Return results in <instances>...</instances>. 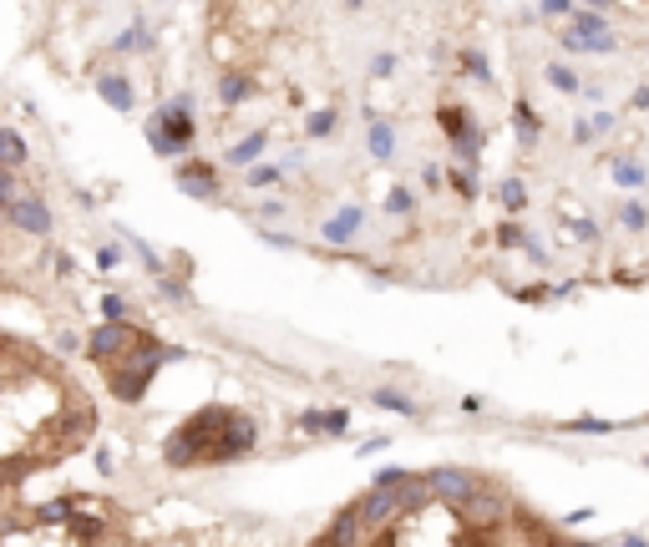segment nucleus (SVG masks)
<instances>
[{
  "instance_id": "obj_7",
  "label": "nucleus",
  "mask_w": 649,
  "mask_h": 547,
  "mask_svg": "<svg viewBox=\"0 0 649 547\" xmlns=\"http://www.w3.org/2000/svg\"><path fill=\"white\" fill-rule=\"evenodd\" d=\"M147 380L153 376H143V370H132V365H107V385H112V395L117 401H143V391H147Z\"/></svg>"
},
{
  "instance_id": "obj_8",
  "label": "nucleus",
  "mask_w": 649,
  "mask_h": 547,
  "mask_svg": "<svg viewBox=\"0 0 649 547\" xmlns=\"http://www.w3.org/2000/svg\"><path fill=\"white\" fill-rule=\"evenodd\" d=\"M178 188L193 193V198H213V193H219V178H213V168H204V162H188V168H178Z\"/></svg>"
},
{
  "instance_id": "obj_6",
  "label": "nucleus",
  "mask_w": 649,
  "mask_h": 547,
  "mask_svg": "<svg viewBox=\"0 0 649 547\" xmlns=\"http://www.w3.org/2000/svg\"><path fill=\"white\" fill-rule=\"evenodd\" d=\"M442 132L457 142L462 162H477V127L467 122V112H462V107H442Z\"/></svg>"
},
{
  "instance_id": "obj_18",
  "label": "nucleus",
  "mask_w": 649,
  "mask_h": 547,
  "mask_svg": "<svg viewBox=\"0 0 649 547\" xmlns=\"http://www.w3.org/2000/svg\"><path fill=\"white\" fill-rule=\"evenodd\" d=\"M548 81H553L558 92H578V77H573L569 66H548Z\"/></svg>"
},
{
  "instance_id": "obj_27",
  "label": "nucleus",
  "mask_w": 649,
  "mask_h": 547,
  "mask_svg": "<svg viewBox=\"0 0 649 547\" xmlns=\"http://www.w3.org/2000/svg\"><path fill=\"white\" fill-rule=\"evenodd\" d=\"M548 16H573V0H543Z\"/></svg>"
},
{
  "instance_id": "obj_16",
  "label": "nucleus",
  "mask_w": 649,
  "mask_h": 547,
  "mask_svg": "<svg viewBox=\"0 0 649 547\" xmlns=\"http://www.w3.org/2000/svg\"><path fill=\"white\" fill-rule=\"evenodd\" d=\"M223 102H238V96H249V77H238V71H229V77L219 81Z\"/></svg>"
},
{
  "instance_id": "obj_17",
  "label": "nucleus",
  "mask_w": 649,
  "mask_h": 547,
  "mask_svg": "<svg viewBox=\"0 0 649 547\" xmlns=\"http://www.w3.org/2000/svg\"><path fill=\"white\" fill-rule=\"evenodd\" d=\"M370 153H376V157H391V127H386V122L370 127Z\"/></svg>"
},
{
  "instance_id": "obj_23",
  "label": "nucleus",
  "mask_w": 649,
  "mask_h": 547,
  "mask_svg": "<svg viewBox=\"0 0 649 547\" xmlns=\"http://www.w3.org/2000/svg\"><path fill=\"white\" fill-rule=\"evenodd\" d=\"M503 198H507V208H523V203H528V193H523V183H518V178H512V183L503 188Z\"/></svg>"
},
{
  "instance_id": "obj_10",
  "label": "nucleus",
  "mask_w": 649,
  "mask_h": 547,
  "mask_svg": "<svg viewBox=\"0 0 649 547\" xmlns=\"http://www.w3.org/2000/svg\"><path fill=\"white\" fill-rule=\"evenodd\" d=\"M563 46L569 51H614V36L603 31V36H588V31H578V26H573V31H563Z\"/></svg>"
},
{
  "instance_id": "obj_5",
  "label": "nucleus",
  "mask_w": 649,
  "mask_h": 547,
  "mask_svg": "<svg viewBox=\"0 0 649 547\" xmlns=\"http://www.w3.org/2000/svg\"><path fill=\"white\" fill-rule=\"evenodd\" d=\"M427 482H431V492H437L442 507H462V501H472V492L482 486V477H472V471H431Z\"/></svg>"
},
{
  "instance_id": "obj_29",
  "label": "nucleus",
  "mask_w": 649,
  "mask_h": 547,
  "mask_svg": "<svg viewBox=\"0 0 649 547\" xmlns=\"http://www.w3.org/2000/svg\"><path fill=\"white\" fill-rule=\"evenodd\" d=\"M401 208H412V193L396 188V198H391V213H401Z\"/></svg>"
},
{
  "instance_id": "obj_3",
  "label": "nucleus",
  "mask_w": 649,
  "mask_h": 547,
  "mask_svg": "<svg viewBox=\"0 0 649 547\" xmlns=\"http://www.w3.org/2000/svg\"><path fill=\"white\" fill-rule=\"evenodd\" d=\"M137 340V329L127 325V319H107L102 329H92L87 335V355L96 360V365H112V360L127 355V344Z\"/></svg>"
},
{
  "instance_id": "obj_19",
  "label": "nucleus",
  "mask_w": 649,
  "mask_h": 547,
  "mask_svg": "<svg viewBox=\"0 0 649 547\" xmlns=\"http://www.w3.org/2000/svg\"><path fill=\"white\" fill-rule=\"evenodd\" d=\"M518 137L523 142L538 137V117H533V107H518Z\"/></svg>"
},
{
  "instance_id": "obj_21",
  "label": "nucleus",
  "mask_w": 649,
  "mask_h": 547,
  "mask_svg": "<svg viewBox=\"0 0 649 547\" xmlns=\"http://www.w3.org/2000/svg\"><path fill=\"white\" fill-rule=\"evenodd\" d=\"M11 198H16V172H11L5 162H0V208L11 203Z\"/></svg>"
},
{
  "instance_id": "obj_13",
  "label": "nucleus",
  "mask_w": 649,
  "mask_h": 547,
  "mask_svg": "<svg viewBox=\"0 0 649 547\" xmlns=\"http://www.w3.org/2000/svg\"><path fill=\"white\" fill-rule=\"evenodd\" d=\"M304 426L310 431H345V410H310Z\"/></svg>"
},
{
  "instance_id": "obj_26",
  "label": "nucleus",
  "mask_w": 649,
  "mask_h": 547,
  "mask_svg": "<svg viewBox=\"0 0 649 547\" xmlns=\"http://www.w3.org/2000/svg\"><path fill=\"white\" fill-rule=\"evenodd\" d=\"M102 314H107V319H127V304L117 294H107V299H102Z\"/></svg>"
},
{
  "instance_id": "obj_4",
  "label": "nucleus",
  "mask_w": 649,
  "mask_h": 547,
  "mask_svg": "<svg viewBox=\"0 0 649 547\" xmlns=\"http://www.w3.org/2000/svg\"><path fill=\"white\" fill-rule=\"evenodd\" d=\"M5 219L16 223L21 234H51V213H46V203H41V198H36V193H16V198H11V203H5Z\"/></svg>"
},
{
  "instance_id": "obj_1",
  "label": "nucleus",
  "mask_w": 649,
  "mask_h": 547,
  "mask_svg": "<svg viewBox=\"0 0 649 547\" xmlns=\"http://www.w3.org/2000/svg\"><path fill=\"white\" fill-rule=\"evenodd\" d=\"M254 421L244 410L229 406H204L198 416L178 426L168 446H162V461L168 467H198V461H234V456L254 452Z\"/></svg>"
},
{
  "instance_id": "obj_24",
  "label": "nucleus",
  "mask_w": 649,
  "mask_h": 547,
  "mask_svg": "<svg viewBox=\"0 0 649 547\" xmlns=\"http://www.w3.org/2000/svg\"><path fill=\"white\" fill-rule=\"evenodd\" d=\"M330 127H335V112H330V107L310 117V132H315V137H320V132H330Z\"/></svg>"
},
{
  "instance_id": "obj_28",
  "label": "nucleus",
  "mask_w": 649,
  "mask_h": 547,
  "mask_svg": "<svg viewBox=\"0 0 649 547\" xmlns=\"http://www.w3.org/2000/svg\"><path fill=\"white\" fill-rule=\"evenodd\" d=\"M391 66H396L391 56H376V62H370V71H376V77H391Z\"/></svg>"
},
{
  "instance_id": "obj_30",
  "label": "nucleus",
  "mask_w": 649,
  "mask_h": 547,
  "mask_svg": "<svg viewBox=\"0 0 649 547\" xmlns=\"http://www.w3.org/2000/svg\"><path fill=\"white\" fill-rule=\"evenodd\" d=\"M584 5H609V0H584Z\"/></svg>"
},
{
  "instance_id": "obj_20",
  "label": "nucleus",
  "mask_w": 649,
  "mask_h": 547,
  "mask_svg": "<svg viewBox=\"0 0 649 547\" xmlns=\"http://www.w3.org/2000/svg\"><path fill=\"white\" fill-rule=\"evenodd\" d=\"M462 66H467V77H477V81H487L492 71H487V62L477 56V51H462Z\"/></svg>"
},
{
  "instance_id": "obj_2",
  "label": "nucleus",
  "mask_w": 649,
  "mask_h": 547,
  "mask_svg": "<svg viewBox=\"0 0 649 547\" xmlns=\"http://www.w3.org/2000/svg\"><path fill=\"white\" fill-rule=\"evenodd\" d=\"M147 142H153V147H158L162 157H173V153H183V147H188V142H193L188 96H183V102H168L158 122H147Z\"/></svg>"
},
{
  "instance_id": "obj_15",
  "label": "nucleus",
  "mask_w": 649,
  "mask_h": 547,
  "mask_svg": "<svg viewBox=\"0 0 649 547\" xmlns=\"http://www.w3.org/2000/svg\"><path fill=\"white\" fill-rule=\"evenodd\" d=\"M370 401H376L380 410H396V416H412V410H416L412 401H406V395H396V391H376Z\"/></svg>"
},
{
  "instance_id": "obj_14",
  "label": "nucleus",
  "mask_w": 649,
  "mask_h": 547,
  "mask_svg": "<svg viewBox=\"0 0 649 547\" xmlns=\"http://www.w3.org/2000/svg\"><path fill=\"white\" fill-rule=\"evenodd\" d=\"M259 147H264V132H254V137L238 142L234 153H229V162H238V168H244V162H254V157H259Z\"/></svg>"
},
{
  "instance_id": "obj_11",
  "label": "nucleus",
  "mask_w": 649,
  "mask_h": 547,
  "mask_svg": "<svg viewBox=\"0 0 649 547\" xmlns=\"http://www.w3.org/2000/svg\"><path fill=\"white\" fill-rule=\"evenodd\" d=\"M96 92L107 96L117 112H132V87H127V77H102L96 81Z\"/></svg>"
},
{
  "instance_id": "obj_25",
  "label": "nucleus",
  "mask_w": 649,
  "mask_h": 547,
  "mask_svg": "<svg viewBox=\"0 0 649 547\" xmlns=\"http://www.w3.org/2000/svg\"><path fill=\"white\" fill-rule=\"evenodd\" d=\"M624 223H629V228H649V219H645V208L639 203H624Z\"/></svg>"
},
{
  "instance_id": "obj_12",
  "label": "nucleus",
  "mask_w": 649,
  "mask_h": 547,
  "mask_svg": "<svg viewBox=\"0 0 649 547\" xmlns=\"http://www.w3.org/2000/svg\"><path fill=\"white\" fill-rule=\"evenodd\" d=\"M355 228H361V208H345L335 223H325V238H330V244H345Z\"/></svg>"
},
{
  "instance_id": "obj_22",
  "label": "nucleus",
  "mask_w": 649,
  "mask_h": 547,
  "mask_svg": "<svg viewBox=\"0 0 649 547\" xmlns=\"http://www.w3.org/2000/svg\"><path fill=\"white\" fill-rule=\"evenodd\" d=\"M614 178H619V183H629V188H639V183H645V172L634 168V162H619V168H614Z\"/></svg>"
},
{
  "instance_id": "obj_9",
  "label": "nucleus",
  "mask_w": 649,
  "mask_h": 547,
  "mask_svg": "<svg viewBox=\"0 0 649 547\" xmlns=\"http://www.w3.org/2000/svg\"><path fill=\"white\" fill-rule=\"evenodd\" d=\"M0 162L5 168H21L26 162V137H21L16 127H0Z\"/></svg>"
}]
</instances>
